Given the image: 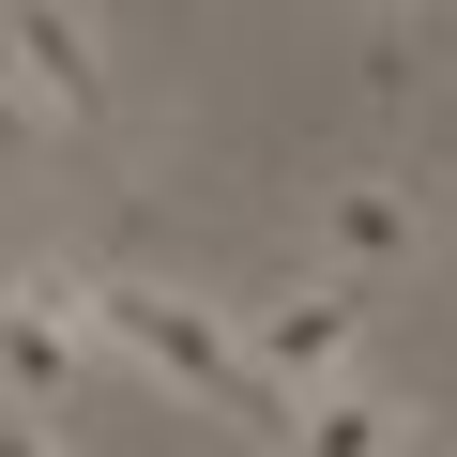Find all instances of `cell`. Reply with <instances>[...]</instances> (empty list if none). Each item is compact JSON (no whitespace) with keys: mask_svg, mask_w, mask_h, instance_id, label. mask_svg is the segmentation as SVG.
Returning a JSON list of instances; mask_svg holds the SVG:
<instances>
[{"mask_svg":"<svg viewBox=\"0 0 457 457\" xmlns=\"http://www.w3.org/2000/svg\"><path fill=\"white\" fill-rule=\"evenodd\" d=\"M92 336H107V366H122L137 396H183V411H245V427H275V442H290V396L260 381L245 320H228V305H198L183 275H92Z\"/></svg>","mask_w":457,"mask_h":457,"instance_id":"obj_1","label":"cell"},{"mask_svg":"<svg viewBox=\"0 0 457 457\" xmlns=\"http://www.w3.org/2000/svg\"><path fill=\"white\" fill-rule=\"evenodd\" d=\"M290 457H411V411L396 396H305V427H290Z\"/></svg>","mask_w":457,"mask_h":457,"instance_id":"obj_6","label":"cell"},{"mask_svg":"<svg viewBox=\"0 0 457 457\" xmlns=\"http://www.w3.org/2000/svg\"><path fill=\"white\" fill-rule=\"evenodd\" d=\"M305 245H320V275H351V290H381V275H411L427 245H442V213H427V183L411 168H336L320 198H305Z\"/></svg>","mask_w":457,"mask_h":457,"instance_id":"obj_3","label":"cell"},{"mask_svg":"<svg viewBox=\"0 0 457 457\" xmlns=\"http://www.w3.org/2000/svg\"><path fill=\"white\" fill-rule=\"evenodd\" d=\"M0 77H16V122H31V137H77V122L107 107L92 16H62V0H31V16H0Z\"/></svg>","mask_w":457,"mask_h":457,"instance_id":"obj_5","label":"cell"},{"mask_svg":"<svg viewBox=\"0 0 457 457\" xmlns=\"http://www.w3.org/2000/svg\"><path fill=\"white\" fill-rule=\"evenodd\" d=\"M92 275L77 260H31L16 290H0V396H16V427H46V411H77V381H92Z\"/></svg>","mask_w":457,"mask_h":457,"instance_id":"obj_2","label":"cell"},{"mask_svg":"<svg viewBox=\"0 0 457 457\" xmlns=\"http://www.w3.org/2000/svg\"><path fill=\"white\" fill-rule=\"evenodd\" d=\"M245 351H260V381H275L290 427H305V396H351V381H366V290H351V275H305V290H275V305L245 320Z\"/></svg>","mask_w":457,"mask_h":457,"instance_id":"obj_4","label":"cell"}]
</instances>
